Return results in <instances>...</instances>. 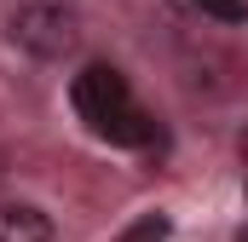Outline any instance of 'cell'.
I'll return each mask as SVG.
<instances>
[{"label":"cell","mask_w":248,"mask_h":242,"mask_svg":"<svg viewBox=\"0 0 248 242\" xmlns=\"http://www.w3.org/2000/svg\"><path fill=\"white\" fill-rule=\"evenodd\" d=\"M168 231H173V225H168V213H139L116 242H168Z\"/></svg>","instance_id":"4"},{"label":"cell","mask_w":248,"mask_h":242,"mask_svg":"<svg viewBox=\"0 0 248 242\" xmlns=\"http://www.w3.org/2000/svg\"><path fill=\"white\" fill-rule=\"evenodd\" d=\"M69 104H75V116L87 121L98 138H110V144H150L156 138V121L133 104L127 75L116 63H87L69 81Z\"/></svg>","instance_id":"1"},{"label":"cell","mask_w":248,"mask_h":242,"mask_svg":"<svg viewBox=\"0 0 248 242\" xmlns=\"http://www.w3.org/2000/svg\"><path fill=\"white\" fill-rule=\"evenodd\" d=\"M52 219L29 202H0V242H52Z\"/></svg>","instance_id":"3"},{"label":"cell","mask_w":248,"mask_h":242,"mask_svg":"<svg viewBox=\"0 0 248 242\" xmlns=\"http://www.w3.org/2000/svg\"><path fill=\"white\" fill-rule=\"evenodd\" d=\"M190 6L214 23H248V0H190Z\"/></svg>","instance_id":"5"},{"label":"cell","mask_w":248,"mask_h":242,"mask_svg":"<svg viewBox=\"0 0 248 242\" xmlns=\"http://www.w3.org/2000/svg\"><path fill=\"white\" fill-rule=\"evenodd\" d=\"M237 242H248V225H243V231H237Z\"/></svg>","instance_id":"6"},{"label":"cell","mask_w":248,"mask_h":242,"mask_svg":"<svg viewBox=\"0 0 248 242\" xmlns=\"http://www.w3.org/2000/svg\"><path fill=\"white\" fill-rule=\"evenodd\" d=\"M6 29H12V46H23L41 63H58L81 46V17L63 0H29V6H17Z\"/></svg>","instance_id":"2"}]
</instances>
